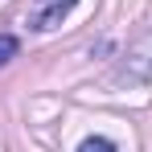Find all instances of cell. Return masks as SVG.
<instances>
[{"instance_id":"cell-2","label":"cell","mask_w":152,"mask_h":152,"mask_svg":"<svg viewBox=\"0 0 152 152\" xmlns=\"http://www.w3.org/2000/svg\"><path fill=\"white\" fill-rule=\"evenodd\" d=\"M78 152H115V144L103 140V136H86V140L78 144Z\"/></svg>"},{"instance_id":"cell-3","label":"cell","mask_w":152,"mask_h":152,"mask_svg":"<svg viewBox=\"0 0 152 152\" xmlns=\"http://www.w3.org/2000/svg\"><path fill=\"white\" fill-rule=\"evenodd\" d=\"M17 50H21V41H17L12 33H0V66H4L8 58H17Z\"/></svg>"},{"instance_id":"cell-1","label":"cell","mask_w":152,"mask_h":152,"mask_svg":"<svg viewBox=\"0 0 152 152\" xmlns=\"http://www.w3.org/2000/svg\"><path fill=\"white\" fill-rule=\"evenodd\" d=\"M74 4L78 0H33V8H29V29H37V33L58 29L66 17H70Z\"/></svg>"}]
</instances>
